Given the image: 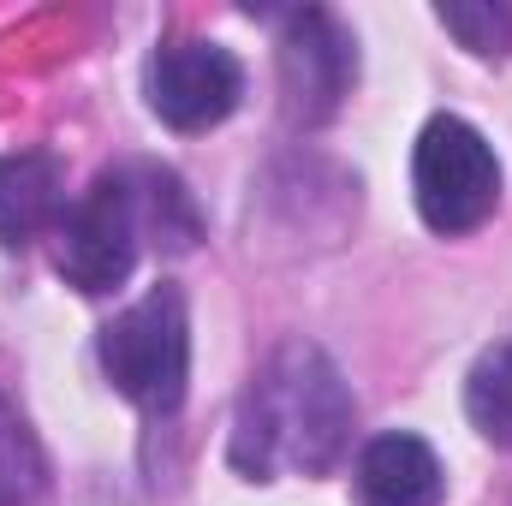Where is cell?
<instances>
[{
	"label": "cell",
	"mask_w": 512,
	"mask_h": 506,
	"mask_svg": "<svg viewBox=\"0 0 512 506\" xmlns=\"http://www.w3.org/2000/svg\"><path fill=\"white\" fill-rule=\"evenodd\" d=\"M60 215H66L60 161L42 149L0 155V245H30V239L54 233Z\"/></svg>",
	"instance_id": "obj_7"
},
{
	"label": "cell",
	"mask_w": 512,
	"mask_h": 506,
	"mask_svg": "<svg viewBox=\"0 0 512 506\" xmlns=\"http://www.w3.org/2000/svg\"><path fill=\"white\" fill-rule=\"evenodd\" d=\"M48 489V459L24 411L0 393V506H30Z\"/></svg>",
	"instance_id": "obj_9"
},
{
	"label": "cell",
	"mask_w": 512,
	"mask_h": 506,
	"mask_svg": "<svg viewBox=\"0 0 512 506\" xmlns=\"http://www.w3.org/2000/svg\"><path fill=\"white\" fill-rule=\"evenodd\" d=\"M441 24L483 60H501L512 48V12L495 0H477V6H441Z\"/></svg>",
	"instance_id": "obj_11"
},
{
	"label": "cell",
	"mask_w": 512,
	"mask_h": 506,
	"mask_svg": "<svg viewBox=\"0 0 512 506\" xmlns=\"http://www.w3.org/2000/svg\"><path fill=\"white\" fill-rule=\"evenodd\" d=\"M364 506H441V459L417 435H376L358 459Z\"/></svg>",
	"instance_id": "obj_8"
},
{
	"label": "cell",
	"mask_w": 512,
	"mask_h": 506,
	"mask_svg": "<svg viewBox=\"0 0 512 506\" xmlns=\"http://www.w3.org/2000/svg\"><path fill=\"white\" fill-rule=\"evenodd\" d=\"M102 370L137 411L167 417L191 381V316L173 280H155L137 304H126L102 328Z\"/></svg>",
	"instance_id": "obj_2"
},
{
	"label": "cell",
	"mask_w": 512,
	"mask_h": 506,
	"mask_svg": "<svg viewBox=\"0 0 512 506\" xmlns=\"http://www.w3.org/2000/svg\"><path fill=\"white\" fill-rule=\"evenodd\" d=\"M465 411H471V423L483 429V441H495V447L512 453V334L495 340V346L477 358V370L465 381Z\"/></svg>",
	"instance_id": "obj_10"
},
{
	"label": "cell",
	"mask_w": 512,
	"mask_h": 506,
	"mask_svg": "<svg viewBox=\"0 0 512 506\" xmlns=\"http://www.w3.org/2000/svg\"><path fill=\"white\" fill-rule=\"evenodd\" d=\"M143 96L155 108V120L173 131H209L221 126L239 96H245V66L233 48L203 42V36H173L149 54L143 66Z\"/></svg>",
	"instance_id": "obj_5"
},
{
	"label": "cell",
	"mask_w": 512,
	"mask_h": 506,
	"mask_svg": "<svg viewBox=\"0 0 512 506\" xmlns=\"http://www.w3.org/2000/svg\"><path fill=\"white\" fill-rule=\"evenodd\" d=\"M352 387L334 358L310 340H286L239 393L233 411V471L245 483L274 477H322L352 447Z\"/></svg>",
	"instance_id": "obj_1"
},
{
	"label": "cell",
	"mask_w": 512,
	"mask_h": 506,
	"mask_svg": "<svg viewBox=\"0 0 512 506\" xmlns=\"http://www.w3.org/2000/svg\"><path fill=\"white\" fill-rule=\"evenodd\" d=\"M352 78H358V48H352V30L334 12L304 6V12L280 18V96H286L292 126L334 120Z\"/></svg>",
	"instance_id": "obj_6"
},
{
	"label": "cell",
	"mask_w": 512,
	"mask_h": 506,
	"mask_svg": "<svg viewBox=\"0 0 512 506\" xmlns=\"http://www.w3.org/2000/svg\"><path fill=\"white\" fill-rule=\"evenodd\" d=\"M143 209H137V191H131L126 167H108L54 227V268L102 298L114 286H126V274L137 268V251H143Z\"/></svg>",
	"instance_id": "obj_4"
},
{
	"label": "cell",
	"mask_w": 512,
	"mask_h": 506,
	"mask_svg": "<svg viewBox=\"0 0 512 506\" xmlns=\"http://www.w3.org/2000/svg\"><path fill=\"white\" fill-rule=\"evenodd\" d=\"M411 191H417L423 227L441 233V239H459V233H477L495 215L501 161L471 120L435 114L417 137V155H411Z\"/></svg>",
	"instance_id": "obj_3"
}]
</instances>
